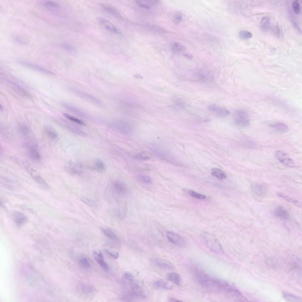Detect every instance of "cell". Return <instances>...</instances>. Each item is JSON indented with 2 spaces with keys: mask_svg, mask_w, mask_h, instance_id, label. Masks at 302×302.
Returning <instances> with one entry per match:
<instances>
[{
  "mask_svg": "<svg viewBox=\"0 0 302 302\" xmlns=\"http://www.w3.org/2000/svg\"><path fill=\"white\" fill-rule=\"evenodd\" d=\"M275 156L277 159L283 165L289 168L295 167L294 162L288 154L283 151L278 150L275 151Z\"/></svg>",
  "mask_w": 302,
  "mask_h": 302,
  "instance_id": "3",
  "label": "cell"
},
{
  "mask_svg": "<svg viewBox=\"0 0 302 302\" xmlns=\"http://www.w3.org/2000/svg\"><path fill=\"white\" fill-rule=\"evenodd\" d=\"M94 168L99 172H103L105 170V165L103 162L99 159H96L94 162Z\"/></svg>",
  "mask_w": 302,
  "mask_h": 302,
  "instance_id": "34",
  "label": "cell"
},
{
  "mask_svg": "<svg viewBox=\"0 0 302 302\" xmlns=\"http://www.w3.org/2000/svg\"><path fill=\"white\" fill-rule=\"evenodd\" d=\"M100 5L104 10L113 17L120 20L123 19L119 12L112 6L104 3L101 4Z\"/></svg>",
  "mask_w": 302,
  "mask_h": 302,
  "instance_id": "13",
  "label": "cell"
},
{
  "mask_svg": "<svg viewBox=\"0 0 302 302\" xmlns=\"http://www.w3.org/2000/svg\"><path fill=\"white\" fill-rule=\"evenodd\" d=\"M166 277L168 280L176 285H180L181 278L178 273L175 272L168 273L166 275Z\"/></svg>",
  "mask_w": 302,
  "mask_h": 302,
  "instance_id": "18",
  "label": "cell"
},
{
  "mask_svg": "<svg viewBox=\"0 0 302 302\" xmlns=\"http://www.w3.org/2000/svg\"><path fill=\"white\" fill-rule=\"evenodd\" d=\"M42 7L47 11L54 15L59 14L61 6L58 2L52 1H45L41 3Z\"/></svg>",
  "mask_w": 302,
  "mask_h": 302,
  "instance_id": "6",
  "label": "cell"
},
{
  "mask_svg": "<svg viewBox=\"0 0 302 302\" xmlns=\"http://www.w3.org/2000/svg\"><path fill=\"white\" fill-rule=\"evenodd\" d=\"M275 214L277 216L284 219H288L289 217L287 211L281 206H279L275 209Z\"/></svg>",
  "mask_w": 302,
  "mask_h": 302,
  "instance_id": "21",
  "label": "cell"
},
{
  "mask_svg": "<svg viewBox=\"0 0 302 302\" xmlns=\"http://www.w3.org/2000/svg\"><path fill=\"white\" fill-rule=\"evenodd\" d=\"M131 298L134 297L145 298L146 296L140 286L137 284L132 285L131 292L129 293Z\"/></svg>",
  "mask_w": 302,
  "mask_h": 302,
  "instance_id": "15",
  "label": "cell"
},
{
  "mask_svg": "<svg viewBox=\"0 0 302 302\" xmlns=\"http://www.w3.org/2000/svg\"><path fill=\"white\" fill-rule=\"evenodd\" d=\"M79 263L80 265L82 267L87 268L89 267V263L88 260L85 258H82L80 259L79 261Z\"/></svg>",
  "mask_w": 302,
  "mask_h": 302,
  "instance_id": "45",
  "label": "cell"
},
{
  "mask_svg": "<svg viewBox=\"0 0 302 302\" xmlns=\"http://www.w3.org/2000/svg\"><path fill=\"white\" fill-rule=\"evenodd\" d=\"M239 35L241 39L246 40L252 37V35L251 32L248 31L242 30L239 32Z\"/></svg>",
  "mask_w": 302,
  "mask_h": 302,
  "instance_id": "36",
  "label": "cell"
},
{
  "mask_svg": "<svg viewBox=\"0 0 302 302\" xmlns=\"http://www.w3.org/2000/svg\"><path fill=\"white\" fill-rule=\"evenodd\" d=\"M28 153L29 157L32 159L36 161H39L40 160V155L35 145H29L28 148Z\"/></svg>",
  "mask_w": 302,
  "mask_h": 302,
  "instance_id": "17",
  "label": "cell"
},
{
  "mask_svg": "<svg viewBox=\"0 0 302 302\" xmlns=\"http://www.w3.org/2000/svg\"><path fill=\"white\" fill-rule=\"evenodd\" d=\"M184 56L189 59H192L193 58V56L190 53H186L184 54Z\"/></svg>",
  "mask_w": 302,
  "mask_h": 302,
  "instance_id": "53",
  "label": "cell"
},
{
  "mask_svg": "<svg viewBox=\"0 0 302 302\" xmlns=\"http://www.w3.org/2000/svg\"><path fill=\"white\" fill-rule=\"evenodd\" d=\"M152 151L155 155L159 158L170 163L175 162L174 156L168 150L155 147L152 148Z\"/></svg>",
  "mask_w": 302,
  "mask_h": 302,
  "instance_id": "5",
  "label": "cell"
},
{
  "mask_svg": "<svg viewBox=\"0 0 302 302\" xmlns=\"http://www.w3.org/2000/svg\"><path fill=\"white\" fill-rule=\"evenodd\" d=\"M12 218L14 222L18 225L24 224L28 220L27 217L24 214L19 211H15L13 213Z\"/></svg>",
  "mask_w": 302,
  "mask_h": 302,
  "instance_id": "16",
  "label": "cell"
},
{
  "mask_svg": "<svg viewBox=\"0 0 302 302\" xmlns=\"http://www.w3.org/2000/svg\"><path fill=\"white\" fill-rule=\"evenodd\" d=\"M19 129L22 134L27 135L30 132V129L28 127L24 124H22L19 127Z\"/></svg>",
  "mask_w": 302,
  "mask_h": 302,
  "instance_id": "38",
  "label": "cell"
},
{
  "mask_svg": "<svg viewBox=\"0 0 302 302\" xmlns=\"http://www.w3.org/2000/svg\"><path fill=\"white\" fill-rule=\"evenodd\" d=\"M292 6L295 13L296 14H298L300 11V8L299 4L298 1H293L292 3Z\"/></svg>",
  "mask_w": 302,
  "mask_h": 302,
  "instance_id": "42",
  "label": "cell"
},
{
  "mask_svg": "<svg viewBox=\"0 0 302 302\" xmlns=\"http://www.w3.org/2000/svg\"><path fill=\"white\" fill-rule=\"evenodd\" d=\"M202 239L205 244L211 251L219 254H223L222 247L214 235L209 232H205Z\"/></svg>",
  "mask_w": 302,
  "mask_h": 302,
  "instance_id": "2",
  "label": "cell"
},
{
  "mask_svg": "<svg viewBox=\"0 0 302 302\" xmlns=\"http://www.w3.org/2000/svg\"><path fill=\"white\" fill-rule=\"evenodd\" d=\"M63 116H65L66 118L70 120L71 121L74 122L76 123H77L78 124L81 125H84L85 124L82 121L79 119H78L76 118L75 117L71 116L67 113H64L63 114Z\"/></svg>",
  "mask_w": 302,
  "mask_h": 302,
  "instance_id": "37",
  "label": "cell"
},
{
  "mask_svg": "<svg viewBox=\"0 0 302 302\" xmlns=\"http://www.w3.org/2000/svg\"><path fill=\"white\" fill-rule=\"evenodd\" d=\"M195 276L198 282L203 287L215 291H223L227 283L223 280L212 278L199 270L195 271Z\"/></svg>",
  "mask_w": 302,
  "mask_h": 302,
  "instance_id": "1",
  "label": "cell"
},
{
  "mask_svg": "<svg viewBox=\"0 0 302 302\" xmlns=\"http://www.w3.org/2000/svg\"><path fill=\"white\" fill-rule=\"evenodd\" d=\"M81 201L90 206H94L95 205V202L92 199L86 197H81Z\"/></svg>",
  "mask_w": 302,
  "mask_h": 302,
  "instance_id": "41",
  "label": "cell"
},
{
  "mask_svg": "<svg viewBox=\"0 0 302 302\" xmlns=\"http://www.w3.org/2000/svg\"><path fill=\"white\" fill-rule=\"evenodd\" d=\"M249 117L248 113L245 111L238 110L235 112V122L239 126L246 127L250 124Z\"/></svg>",
  "mask_w": 302,
  "mask_h": 302,
  "instance_id": "4",
  "label": "cell"
},
{
  "mask_svg": "<svg viewBox=\"0 0 302 302\" xmlns=\"http://www.w3.org/2000/svg\"><path fill=\"white\" fill-rule=\"evenodd\" d=\"M133 76L136 78L138 79H142L143 78L142 76L139 74H135Z\"/></svg>",
  "mask_w": 302,
  "mask_h": 302,
  "instance_id": "54",
  "label": "cell"
},
{
  "mask_svg": "<svg viewBox=\"0 0 302 302\" xmlns=\"http://www.w3.org/2000/svg\"><path fill=\"white\" fill-rule=\"evenodd\" d=\"M26 169L34 180L38 184L45 189H48L49 186L44 179L33 168L27 167Z\"/></svg>",
  "mask_w": 302,
  "mask_h": 302,
  "instance_id": "11",
  "label": "cell"
},
{
  "mask_svg": "<svg viewBox=\"0 0 302 302\" xmlns=\"http://www.w3.org/2000/svg\"><path fill=\"white\" fill-rule=\"evenodd\" d=\"M283 296L285 299L289 302H302L301 297L289 293L285 292H283Z\"/></svg>",
  "mask_w": 302,
  "mask_h": 302,
  "instance_id": "28",
  "label": "cell"
},
{
  "mask_svg": "<svg viewBox=\"0 0 302 302\" xmlns=\"http://www.w3.org/2000/svg\"><path fill=\"white\" fill-rule=\"evenodd\" d=\"M277 194L278 196L286 200L287 201L293 203L294 205L297 207L301 208V203L297 200L293 199V198L281 193L278 192L277 193Z\"/></svg>",
  "mask_w": 302,
  "mask_h": 302,
  "instance_id": "29",
  "label": "cell"
},
{
  "mask_svg": "<svg viewBox=\"0 0 302 302\" xmlns=\"http://www.w3.org/2000/svg\"><path fill=\"white\" fill-rule=\"evenodd\" d=\"M14 41L21 45L26 44L27 43L26 40L23 37L19 36H16L14 37Z\"/></svg>",
  "mask_w": 302,
  "mask_h": 302,
  "instance_id": "48",
  "label": "cell"
},
{
  "mask_svg": "<svg viewBox=\"0 0 302 302\" xmlns=\"http://www.w3.org/2000/svg\"><path fill=\"white\" fill-rule=\"evenodd\" d=\"M73 91L77 95L86 100H88L91 101V102L96 104H99L101 103L100 101L98 99H96L95 98L91 95L77 90H74Z\"/></svg>",
  "mask_w": 302,
  "mask_h": 302,
  "instance_id": "23",
  "label": "cell"
},
{
  "mask_svg": "<svg viewBox=\"0 0 302 302\" xmlns=\"http://www.w3.org/2000/svg\"><path fill=\"white\" fill-rule=\"evenodd\" d=\"M105 251L113 258L115 259H117L119 257V253L117 252H114L110 251L107 249L105 250Z\"/></svg>",
  "mask_w": 302,
  "mask_h": 302,
  "instance_id": "50",
  "label": "cell"
},
{
  "mask_svg": "<svg viewBox=\"0 0 302 302\" xmlns=\"http://www.w3.org/2000/svg\"><path fill=\"white\" fill-rule=\"evenodd\" d=\"M103 233L110 239L116 241L117 239L116 235L112 230L108 228H101Z\"/></svg>",
  "mask_w": 302,
  "mask_h": 302,
  "instance_id": "30",
  "label": "cell"
},
{
  "mask_svg": "<svg viewBox=\"0 0 302 302\" xmlns=\"http://www.w3.org/2000/svg\"><path fill=\"white\" fill-rule=\"evenodd\" d=\"M138 179L140 182L146 184H148L151 182L150 178L147 175H141L138 177Z\"/></svg>",
  "mask_w": 302,
  "mask_h": 302,
  "instance_id": "40",
  "label": "cell"
},
{
  "mask_svg": "<svg viewBox=\"0 0 302 302\" xmlns=\"http://www.w3.org/2000/svg\"><path fill=\"white\" fill-rule=\"evenodd\" d=\"M211 174L214 177L220 180L225 179L226 174L222 170L217 168H213L211 170Z\"/></svg>",
  "mask_w": 302,
  "mask_h": 302,
  "instance_id": "22",
  "label": "cell"
},
{
  "mask_svg": "<svg viewBox=\"0 0 302 302\" xmlns=\"http://www.w3.org/2000/svg\"><path fill=\"white\" fill-rule=\"evenodd\" d=\"M169 300H170V301H171V302H179V301H181L178 300H177L176 299H175V298H170Z\"/></svg>",
  "mask_w": 302,
  "mask_h": 302,
  "instance_id": "55",
  "label": "cell"
},
{
  "mask_svg": "<svg viewBox=\"0 0 302 302\" xmlns=\"http://www.w3.org/2000/svg\"><path fill=\"white\" fill-rule=\"evenodd\" d=\"M182 19V14L180 12L176 13L173 17V21L175 24L180 23Z\"/></svg>",
  "mask_w": 302,
  "mask_h": 302,
  "instance_id": "46",
  "label": "cell"
},
{
  "mask_svg": "<svg viewBox=\"0 0 302 302\" xmlns=\"http://www.w3.org/2000/svg\"><path fill=\"white\" fill-rule=\"evenodd\" d=\"M166 235L167 238L171 243L181 247L185 246V242L179 234L171 231H167L166 232Z\"/></svg>",
  "mask_w": 302,
  "mask_h": 302,
  "instance_id": "7",
  "label": "cell"
},
{
  "mask_svg": "<svg viewBox=\"0 0 302 302\" xmlns=\"http://www.w3.org/2000/svg\"><path fill=\"white\" fill-rule=\"evenodd\" d=\"M98 21L100 24L107 30L114 34L122 35L121 31L108 20L103 18L99 17Z\"/></svg>",
  "mask_w": 302,
  "mask_h": 302,
  "instance_id": "9",
  "label": "cell"
},
{
  "mask_svg": "<svg viewBox=\"0 0 302 302\" xmlns=\"http://www.w3.org/2000/svg\"><path fill=\"white\" fill-rule=\"evenodd\" d=\"M44 130L48 136L52 139H55L58 136L57 132L55 128L50 125L44 127Z\"/></svg>",
  "mask_w": 302,
  "mask_h": 302,
  "instance_id": "26",
  "label": "cell"
},
{
  "mask_svg": "<svg viewBox=\"0 0 302 302\" xmlns=\"http://www.w3.org/2000/svg\"><path fill=\"white\" fill-rule=\"evenodd\" d=\"M158 0H137L136 3L140 6L147 9H149L152 5L159 2Z\"/></svg>",
  "mask_w": 302,
  "mask_h": 302,
  "instance_id": "19",
  "label": "cell"
},
{
  "mask_svg": "<svg viewBox=\"0 0 302 302\" xmlns=\"http://www.w3.org/2000/svg\"><path fill=\"white\" fill-rule=\"evenodd\" d=\"M186 50V47L184 45L178 42H174L172 46L173 51L175 53L184 52Z\"/></svg>",
  "mask_w": 302,
  "mask_h": 302,
  "instance_id": "33",
  "label": "cell"
},
{
  "mask_svg": "<svg viewBox=\"0 0 302 302\" xmlns=\"http://www.w3.org/2000/svg\"><path fill=\"white\" fill-rule=\"evenodd\" d=\"M154 262L155 264L160 268L168 270L175 269L174 266L168 260L161 258L155 259Z\"/></svg>",
  "mask_w": 302,
  "mask_h": 302,
  "instance_id": "14",
  "label": "cell"
},
{
  "mask_svg": "<svg viewBox=\"0 0 302 302\" xmlns=\"http://www.w3.org/2000/svg\"><path fill=\"white\" fill-rule=\"evenodd\" d=\"M18 62L20 64L25 66L34 69L40 72L48 75H55V74L52 72L38 65L23 60H19Z\"/></svg>",
  "mask_w": 302,
  "mask_h": 302,
  "instance_id": "10",
  "label": "cell"
},
{
  "mask_svg": "<svg viewBox=\"0 0 302 302\" xmlns=\"http://www.w3.org/2000/svg\"><path fill=\"white\" fill-rule=\"evenodd\" d=\"M124 278L127 280L132 282L133 280V277L131 273L129 272L126 271L123 274Z\"/></svg>",
  "mask_w": 302,
  "mask_h": 302,
  "instance_id": "49",
  "label": "cell"
},
{
  "mask_svg": "<svg viewBox=\"0 0 302 302\" xmlns=\"http://www.w3.org/2000/svg\"><path fill=\"white\" fill-rule=\"evenodd\" d=\"M273 31L276 35L277 36L280 35V29L278 25H276L275 26L274 29Z\"/></svg>",
  "mask_w": 302,
  "mask_h": 302,
  "instance_id": "52",
  "label": "cell"
},
{
  "mask_svg": "<svg viewBox=\"0 0 302 302\" xmlns=\"http://www.w3.org/2000/svg\"><path fill=\"white\" fill-rule=\"evenodd\" d=\"M270 126L275 130L279 132H285L288 129V126L282 122L275 123L271 124Z\"/></svg>",
  "mask_w": 302,
  "mask_h": 302,
  "instance_id": "25",
  "label": "cell"
},
{
  "mask_svg": "<svg viewBox=\"0 0 302 302\" xmlns=\"http://www.w3.org/2000/svg\"><path fill=\"white\" fill-rule=\"evenodd\" d=\"M112 188L115 194L120 196L125 195L128 191L126 185L124 183L117 180L115 181L112 183Z\"/></svg>",
  "mask_w": 302,
  "mask_h": 302,
  "instance_id": "8",
  "label": "cell"
},
{
  "mask_svg": "<svg viewBox=\"0 0 302 302\" xmlns=\"http://www.w3.org/2000/svg\"><path fill=\"white\" fill-rule=\"evenodd\" d=\"M63 48L69 53L74 55L77 54L76 49L72 46L69 44L64 43L61 45Z\"/></svg>",
  "mask_w": 302,
  "mask_h": 302,
  "instance_id": "35",
  "label": "cell"
},
{
  "mask_svg": "<svg viewBox=\"0 0 302 302\" xmlns=\"http://www.w3.org/2000/svg\"><path fill=\"white\" fill-rule=\"evenodd\" d=\"M98 263L101 268L105 271L108 272L109 271V268L108 264L104 260H98Z\"/></svg>",
  "mask_w": 302,
  "mask_h": 302,
  "instance_id": "43",
  "label": "cell"
},
{
  "mask_svg": "<svg viewBox=\"0 0 302 302\" xmlns=\"http://www.w3.org/2000/svg\"><path fill=\"white\" fill-rule=\"evenodd\" d=\"M208 109L211 112L215 113L219 117H225L230 114V111L227 109L217 106L215 104H211L208 106Z\"/></svg>",
  "mask_w": 302,
  "mask_h": 302,
  "instance_id": "12",
  "label": "cell"
},
{
  "mask_svg": "<svg viewBox=\"0 0 302 302\" xmlns=\"http://www.w3.org/2000/svg\"><path fill=\"white\" fill-rule=\"evenodd\" d=\"M271 26V22L270 19L268 17H263L261 20L260 23L261 28L264 30L268 29Z\"/></svg>",
  "mask_w": 302,
  "mask_h": 302,
  "instance_id": "31",
  "label": "cell"
},
{
  "mask_svg": "<svg viewBox=\"0 0 302 302\" xmlns=\"http://www.w3.org/2000/svg\"><path fill=\"white\" fill-rule=\"evenodd\" d=\"M82 290L86 293H88L91 291L92 288L89 286L86 285H82L81 287Z\"/></svg>",
  "mask_w": 302,
  "mask_h": 302,
  "instance_id": "51",
  "label": "cell"
},
{
  "mask_svg": "<svg viewBox=\"0 0 302 302\" xmlns=\"http://www.w3.org/2000/svg\"><path fill=\"white\" fill-rule=\"evenodd\" d=\"M211 120L209 118H207L206 119H205L204 121L205 122H208L211 121Z\"/></svg>",
  "mask_w": 302,
  "mask_h": 302,
  "instance_id": "56",
  "label": "cell"
},
{
  "mask_svg": "<svg viewBox=\"0 0 302 302\" xmlns=\"http://www.w3.org/2000/svg\"><path fill=\"white\" fill-rule=\"evenodd\" d=\"M188 193L192 197L199 199H205L206 197L205 195L198 193L193 190H189Z\"/></svg>",
  "mask_w": 302,
  "mask_h": 302,
  "instance_id": "39",
  "label": "cell"
},
{
  "mask_svg": "<svg viewBox=\"0 0 302 302\" xmlns=\"http://www.w3.org/2000/svg\"><path fill=\"white\" fill-rule=\"evenodd\" d=\"M63 105L68 110L76 115H78L82 117L83 116V117L85 116V114L77 108L70 106L66 103H63Z\"/></svg>",
  "mask_w": 302,
  "mask_h": 302,
  "instance_id": "32",
  "label": "cell"
},
{
  "mask_svg": "<svg viewBox=\"0 0 302 302\" xmlns=\"http://www.w3.org/2000/svg\"><path fill=\"white\" fill-rule=\"evenodd\" d=\"M155 284L157 287L167 290H171L173 288V285L171 284L163 279H161L156 281Z\"/></svg>",
  "mask_w": 302,
  "mask_h": 302,
  "instance_id": "27",
  "label": "cell"
},
{
  "mask_svg": "<svg viewBox=\"0 0 302 302\" xmlns=\"http://www.w3.org/2000/svg\"><path fill=\"white\" fill-rule=\"evenodd\" d=\"M133 157L135 159L142 161L147 160L150 158L148 156L141 154H136L133 156Z\"/></svg>",
  "mask_w": 302,
  "mask_h": 302,
  "instance_id": "44",
  "label": "cell"
},
{
  "mask_svg": "<svg viewBox=\"0 0 302 302\" xmlns=\"http://www.w3.org/2000/svg\"><path fill=\"white\" fill-rule=\"evenodd\" d=\"M117 128L119 131L126 134L131 132L132 130L131 125L124 122L119 123L117 125Z\"/></svg>",
  "mask_w": 302,
  "mask_h": 302,
  "instance_id": "20",
  "label": "cell"
},
{
  "mask_svg": "<svg viewBox=\"0 0 302 302\" xmlns=\"http://www.w3.org/2000/svg\"><path fill=\"white\" fill-rule=\"evenodd\" d=\"M252 188L253 192L258 195H263L265 191V188L264 186L257 183L253 184L252 185Z\"/></svg>",
  "mask_w": 302,
  "mask_h": 302,
  "instance_id": "24",
  "label": "cell"
},
{
  "mask_svg": "<svg viewBox=\"0 0 302 302\" xmlns=\"http://www.w3.org/2000/svg\"><path fill=\"white\" fill-rule=\"evenodd\" d=\"M93 256L95 259L97 261L104 260V257L100 250L95 251L93 253Z\"/></svg>",
  "mask_w": 302,
  "mask_h": 302,
  "instance_id": "47",
  "label": "cell"
}]
</instances>
